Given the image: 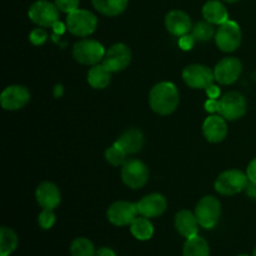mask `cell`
<instances>
[{"mask_svg": "<svg viewBox=\"0 0 256 256\" xmlns=\"http://www.w3.org/2000/svg\"><path fill=\"white\" fill-rule=\"evenodd\" d=\"M122 180L130 189H140L149 180V169L139 159H128L122 166Z\"/></svg>", "mask_w": 256, "mask_h": 256, "instance_id": "obj_7", "label": "cell"}, {"mask_svg": "<svg viewBox=\"0 0 256 256\" xmlns=\"http://www.w3.org/2000/svg\"><path fill=\"white\" fill-rule=\"evenodd\" d=\"M249 182L246 172H242V170L238 169H230L222 172L216 178L214 186L220 195L232 196V195L245 192Z\"/></svg>", "mask_w": 256, "mask_h": 256, "instance_id": "obj_2", "label": "cell"}, {"mask_svg": "<svg viewBox=\"0 0 256 256\" xmlns=\"http://www.w3.org/2000/svg\"><path fill=\"white\" fill-rule=\"evenodd\" d=\"M54 2L60 12L70 14V12L79 9L80 0H54Z\"/></svg>", "mask_w": 256, "mask_h": 256, "instance_id": "obj_31", "label": "cell"}, {"mask_svg": "<svg viewBox=\"0 0 256 256\" xmlns=\"http://www.w3.org/2000/svg\"><path fill=\"white\" fill-rule=\"evenodd\" d=\"M18 235L10 228L0 229V256H10L18 248Z\"/></svg>", "mask_w": 256, "mask_h": 256, "instance_id": "obj_26", "label": "cell"}, {"mask_svg": "<svg viewBox=\"0 0 256 256\" xmlns=\"http://www.w3.org/2000/svg\"><path fill=\"white\" fill-rule=\"evenodd\" d=\"M202 134L209 142H222L228 135L226 119L222 115H210L202 122Z\"/></svg>", "mask_w": 256, "mask_h": 256, "instance_id": "obj_17", "label": "cell"}, {"mask_svg": "<svg viewBox=\"0 0 256 256\" xmlns=\"http://www.w3.org/2000/svg\"><path fill=\"white\" fill-rule=\"evenodd\" d=\"M30 102V92L22 85H9L0 95V104L4 110H20Z\"/></svg>", "mask_w": 256, "mask_h": 256, "instance_id": "obj_14", "label": "cell"}, {"mask_svg": "<svg viewBox=\"0 0 256 256\" xmlns=\"http://www.w3.org/2000/svg\"><path fill=\"white\" fill-rule=\"evenodd\" d=\"M35 199L42 209L54 210L62 202V194L54 182H42L35 190Z\"/></svg>", "mask_w": 256, "mask_h": 256, "instance_id": "obj_16", "label": "cell"}, {"mask_svg": "<svg viewBox=\"0 0 256 256\" xmlns=\"http://www.w3.org/2000/svg\"><path fill=\"white\" fill-rule=\"evenodd\" d=\"M130 232L135 239L140 240V242H146V240L152 239L154 235V226H152L150 219L140 215L130 224Z\"/></svg>", "mask_w": 256, "mask_h": 256, "instance_id": "obj_24", "label": "cell"}, {"mask_svg": "<svg viewBox=\"0 0 256 256\" xmlns=\"http://www.w3.org/2000/svg\"><path fill=\"white\" fill-rule=\"evenodd\" d=\"M242 72V64L238 58H224L214 68L215 82H219L220 85L234 84L240 78Z\"/></svg>", "mask_w": 256, "mask_h": 256, "instance_id": "obj_13", "label": "cell"}, {"mask_svg": "<svg viewBox=\"0 0 256 256\" xmlns=\"http://www.w3.org/2000/svg\"><path fill=\"white\" fill-rule=\"evenodd\" d=\"M48 39V32L42 26L35 28L29 34V40L34 45H42Z\"/></svg>", "mask_w": 256, "mask_h": 256, "instance_id": "obj_32", "label": "cell"}, {"mask_svg": "<svg viewBox=\"0 0 256 256\" xmlns=\"http://www.w3.org/2000/svg\"><path fill=\"white\" fill-rule=\"evenodd\" d=\"M55 220H56V216H55L52 210L42 209V212H40L39 216H38V224H39V226L42 228V229L49 230L54 226Z\"/></svg>", "mask_w": 256, "mask_h": 256, "instance_id": "obj_30", "label": "cell"}, {"mask_svg": "<svg viewBox=\"0 0 256 256\" xmlns=\"http://www.w3.org/2000/svg\"><path fill=\"white\" fill-rule=\"evenodd\" d=\"M252 256H256V246H255V249H254V252H252Z\"/></svg>", "mask_w": 256, "mask_h": 256, "instance_id": "obj_41", "label": "cell"}, {"mask_svg": "<svg viewBox=\"0 0 256 256\" xmlns=\"http://www.w3.org/2000/svg\"><path fill=\"white\" fill-rule=\"evenodd\" d=\"M205 110L208 112H219L220 110V100L209 99L205 102Z\"/></svg>", "mask_w": 256, "mask_h": 256, "instance_id": "obj_34", "label": "cell"}, {"mask_svg": "<svg viewBox=\"0 0 256 256\" xmlns=\"http://www.w3.org/2000/svg\"><path fill=\"white\" fill-rule=\"evenodd\" d=\"M242 29L234 20H226L219 25L215 34V42L224 52H232L242 44Z\"/></svg>", "mask_w": 256, "mask_h": 256, "instance_id": "obj_5", "label": "cell"}, {"mask_svg": "<svg viewBox=\"0 0 256 256\" xmlns=\"http://www.w3.org/2000/svg\"><path fill=\"white\" fill-rule=\"evenodd\" d=\"M245 192H246V195L250 198V199L256 200V182H249L246 189H245Z\"/></svg>", "mask_w": 256, "mask_h": 256, "instance_id": "obj_37", "label": "cell"}, {"mask_svg": "<svg viewBox=\"0 0 256 256\" xmlns=\"http://www.w3.org/2000/svg\"><path fill=\"white\" fill-rule=\"evenodd\" d=\"M216 32L212 22H200L192 29V35L196 42H209L212 38L215 36Z\"/></svg>", "mask_w": 256, "mask_h": 256, "instance_id": "obj_28", "label": "cell"}, {"mask_svg": "<svg viewBox=\"0 0 256 256\" xmlns=\"http://www.w3.org/2000/svg\"><path fill=\"white\" fill-rule=\"evenodd\" d=\"M195 42L196 40L194 39V36H192V34H186V35H182V36H180L179 39V46L180 49H182L184 52H188V50H192V46H194Z\"/></svg>", "mask_w": 256, "mask_h": 256, "instance_id": "obj_33", "label": "cell"}, {"mask_svg": "<svg viewBox=\"0 0 256 256\" xmlns=\"http://www.w3.org/2000/svg\"><path fill=\"white\" fill-rule=\"evenodd\" d=\"M126 156V152L116 142H114L112 146L108 148L106 152H105V159L112 166H122L125 164V162L128 160Z\"/></svg>", "mask_w": 256, "mask_h": 256, "instance_id": "obj_29", "label": "cell"}, {"mask_svg": "<svg viewBox=\"0 0 256 256\" xmlns=\"http://www.w3.org/2000/svg\"><path fill=\"white\" fill-rule=\"evenodd\" d=\"M115 142L128 155H134L139 152L144 146V134L142 132V130L136 129V128H130V129L125 130Z\"/></svg>", "mask_w": 256, "mask_h": 256, "instance_id": "obj_20", "label": "cell"}, {"mask_svg": "<svg viewBox=\"0 0 256 256\" xmlns=\"http://www.w3.org/2000/svg\"><path fill=\"white\" fill-rule=\"evenodd\" d=\"M88 82L92 88L96 90H102L108 88L112 80V72L100 62V64L92 65L88 72Z\"/></svg>", "mask_w": 256, "mask_h": 256, "instance_id": "obj_22", "label": "cell"}, {"mask_svg": "<svg viewBox=\"0 0 256 256\" xmlns=\"http://www.w3.org/2000/svg\"><path fill=\"white\" fill-rule=\"evenodd\" d=\"M175 229L179 232L182 236L185 239H190L192 236H196L198 232H199V222L195 215V212H190V210H180L175 215Z\"/></svg>", "mask_w": 256, "mask_h": 256, "instance_id": "obj_19", "label": "cell"}, {"mask_svg": "<svg viewBox=\"0 0 256 256\" xmlns=\"http://www.w3.org/2000/svg\"><path fill=\"white\" fill-rule=\"evenodd\" d=\"M165 28L170 34L180 38L189 34L192 29V19L182 10H172L165 16Z\"/></svg>", "mask_w": 256, "mask_h": 256, "instance_id": "obj_18", "label": "cell"}, {"mask_svg": "<svg viewBox=\"0 0 256 256\" xmlns=\"http://www.w3.org/2000/svg\"><path fill=\"white\" fill-rule=\"evenodd\" d=\"M238 256H250V255H248V254H240V255H238Z\"/></svg>", "mask_w": 256, "mask_h": 256, "instance_id": "obj_42", "label": "cell"}, {"mask_svg": "<svg viewBox=\"0 0 256 256\" xmlns=\"http://www.w3.org/2000/svg\"><path fill=\"white\" fill-rule=\"evenodd\" d=\"M92 2L95 10L105 16H118L128 6V0H92Z\"/></svg>", "mask_w": 256, "mask_h": 256, "instance_id": "obj_23", "label": "cell"}, {"mask_svg": "<svg viewBox=\"0 0 256 256\" xmlns=\"http://www.w3.org/2000/svg\"><path fill=\"white\" fill-rule=\"evenodd\" d=\"M139 215L136 202L120 200L115 202L108 208L106 218L110 224L115 226H128L132 224Z\"/></svg>", "mask_w": 256, "mask_h": 256, "instance_id": "obj_11", "label": "cell"}, {"mask_svg": "<svg viewBox=\"0 0 256 256\" xmlns=\"http://www.w3.org/2000/svg\"><path fill=\"white\" fill-rule=\"evenodd\" d=\"M106 50L104 49L102 44L92 39H82L79 40L72 46V58L76 60L79 64L82 65H92L100 64L104 59V55Z\"/></svg>", "mask_w": 256, "mask_h": 256, "instance_id": "obj_3", "label": "cell"}, {"mask_svg": "<svg viewBox=\"0 0 256 256\" xmlns=\"http://www.w3.org/2000/svg\"><path fill=\"white\" fill-rule=\"evenodd\" d=\"M62 92H64V86H62V84L55 85V88H54V96L55 98H60L62 95Z\"/></svg>", "mask_w": 256, "mask_h": 256, "instance_id": "obj_39", "label": "cell"}, {"mask_svg": "<svg viewBox=\"0 0 256 256\" xmlns=\"http://www.w3.org/2000/svg\"><path fill=\"white\" fill-rule=\"evenodd\" d=\"M138 204V210L139 215L152 219V218H158L165 212L168 208V202L164 195L152 192V194L146 195L142 199H140Z\"/></svg>", "mask_w": 256, "mask_h": 256, "instance_id": "obj_15", "label": "cell"}, {"mask_svg": "<svg viewBox=\"0 0 256 256\" xmlns=\"http://www.w3.org/2000/svg\"><path fill=\"white\" fill-rule=\"evenodd\" d=\"M182 256H210L209 244L199 235L186 239L182 248Z\"/></svg>", "mask_w": 256, "mask_h": 256, "instance_id": "obj_25", "label": "cell"}, {"mask_svg": "<svg viewBox=\"0 0 256 256\" xmlns=\"http://www.w3.org/2000/svg\"><path fill=\"white\" fill-rule=\"evenodd\" d=\"M179 102V90L170 82H159L150 90L149 105L152 112L159 115H170L174 112Z\"/></svg>", "mask_w": 256, "mask_h": 256, "instance_id": "obj_1", "label": "cell"}, {"mask_svg": "<svg viewBox=\"0 0 256 256\" xmlns=\"http://www.w3.org/2000/svg\"><path fill=\"white\" fill-rule=\"evenodd\" d=\"M95 256H116V254L110 248H100L95 252Z\"/></svg>", "mask_w": 256, "mask_h": 256, "instance_id": "obj_38", "label": "cell"}, {"mask_svg": "<svg viewBox=\"0 0 256 256\" xmlns=\"http://www.w3.org/2000/svg\"><path fill=\"white\" fill-rule=\"evenodd\" d=\"M94 244L86 238H76L70 244V254L72 256H95Z\"/></svg>", "mask_w": 256, "mask_h": 256, "instance_id": "obj_27", "label": "cell"}, {"mask_svg": "<svg viewBox=\"0 0 256 256\" xmlns=\"http://www.w3.org/2000/svg\"><path fill=\"white\" fill-rule=\"evenodd\" d=\"M195 215L200 226L204 229H212L218 224L222 215V204L215 196L206 195L196 204Z\"/></svg>", "mask_w": 256, "mask_h": 256, "instance_id": "obj_6", "label": "cell"}, {"mask_svg": "<svg viewBox=\"0 0 256 256\" xmlns=\"http://www.w3.org/2000/svg\"><path fill=\"white\" fill-rule=\"evenodd\" d=\"M205 92H206L209 99H218V98L220 96V89L214 84H212L210 86H208L206 89H205Z\"/></svg>", "mask_w": 256, "mask_h": 256, "instance_id": "obj_36", "label": "cell"}, {"mask_svg": "<svg viewBox=\"0 0 256 256\" xmlns=\"http://www.w3.org/2000/svg\"><path fill=\"white\" fill-rule=\"evenodd\" d=\"M224 2H239V0H224Z\"/></svg>", "mask_w": 256, "mask_h": 256, "instance_id": "obj_40", "label": "cell"}, {"mask_svg": "<svg viewBox=\"0 0 256 256\" xmlns=\"http://www.w3.org/2000/svg\"><path fill=\"white\" fill-rule=\"evenodd\" d=\"M246 175L248 178H249L250 182H256V158H254V159L249 162V165H248Z\"/></svg>", "mask_w": 256, "mask_h": 256, "instance_id": "obj_35", "label": "cell"}, {"mask_svg": "<svg viewBox=\"0 0 256 256\" xmlns=\"http://www.w3.org/2000/svg\"><path fill=\"white\" fill-rule=\"evenodd\" d=\"M132 55L130 48L124 42H118L105 52L102 64L110 72H119L129 66V64L132 62Z\"/></svg>", "mask_w": 256, "mask_h": 256, "instance_id": "obj_9", "label": "cell"}, {"mask_svg": "<svg viewBox=\"0 0 256 256\" xmlns=\"http://www.w3.org/2000/svg\"><path fill=\"white\" fill-rule=\"evenodd\" d=\"M202 16L212 25H222L229 20V12L225 5L219 0H209L202 6Z\"/></svg>", "mask_w": 256, "mask_h": 256, "instance_id": "obj_21", "label": "cell"}, {"mask_svg": "<svg viewBox=\"0 0 256 256\" xmlns=\"http://www.w3.org/2000/svg\"><path fill=\"white\" fill-rule=\"evenodd\" d=\"M182 80L192 89H206L214 84V70L202 64H190L182 70Z\"/></svg>", "mask_w": 256, "mask_h": 256, "instance_id": "obj_10", "label": "cell"}, {"mask_svg": "<svg viewBox=\"0 0 256 256\" xmlns=\"http://www.w3.org/2000/svg\"><path fill=\"white\" fill-rule=\"evenodd\" d=\"M28 15L35 25L42 28H52L59 22V9L55 2L48 0H38L32 4Z\"/></svg>", "mask_w": 256, "mask_h": 256, "instance_id": "obj_8", "label": "cell"}, {"mask_svg": "<svg viewBox=\"0 0 256 256\" xmlns=\"http://www.w3.org/2000/svg\"><path fill=\"white\" fill-rule=\"evenodd\" d=\"M246 112V100L238 92H230L220 99L219 114L224 119L234 122L242 118Z\"/></svg>", "mask_w": 256, "mask_h": 256, "instance_id": "obj_12", "label": "cell"}, {"mask_svg": "<svg viewBox=\"0 0 256 256\" xmlns=\"http://www.w3.org/2000/svg\"><path fill=\"white\" fill-rule=\"evenodd\" d=\"M98 18L92 12L76 9L66 16V29L75 36L85 38L96 30Z\"/></svg>", "mask_w": 256, "mask_h": 256, "instance_id": "obj_4", "label": "cell"}]
</instances>
